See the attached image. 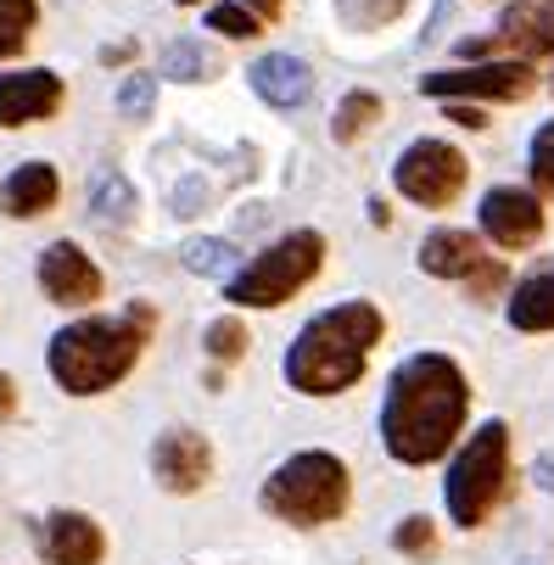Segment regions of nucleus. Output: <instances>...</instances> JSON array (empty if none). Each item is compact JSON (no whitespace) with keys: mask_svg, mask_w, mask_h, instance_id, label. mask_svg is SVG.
<instances>
[{"mask_svg":"<svg viewBox=\"0 0 554 565\" xmlns=\"http://www.w3.org/2000/svg\"><path fill=\"white\" fill-rule=\"evenodd\" d=\"M470 415V381L448 353H415L392 370L381 403V443L398 465H437Z\"/></svg>","mask_w":554,"mask_h":565,"instance_id":"obj_1","label":"nucleus"},{"mask_svg":"<svg viewBox=\"0 0 554 565\" xmlns=\"http://www.w3.org/2000/svg\"><path fill=\"white\" fill-rule=\"evenodd\" d=\"M386 337V319L375 302L353 297L337 302L326 313H313L297 331V342L286 348V381L302 397H337L348 386H359V375L370 370V353Z\"/></svg>","mask_w":554,"mask_h":565,"instance_id":"obj_2","label":"nucleus"},{"mask_svg":"<svg viewBox=\"0 0 554 565\" xmlns=\"http://www.w3.org/2000/svg\"><path fill=\"white\" fill-rule=\"evenodd\" d=\"M151 342V308H129L124 319H73L51 337V375L67 397L113 392Z\"/></svg>","mask_w":554,"mask_h":565,"instance_id":"obj_3","label":"nucleus"},{"mask_svg":"<svg viewBox=\"0 0 554 565\" xmlns=\"http://www.w3.org/2000/svg\"><path fill=\"white\" fill-rule=\"evenodd\" d=\"M348 499H353V476L326 448L291 454L258 493V504L286 526H331V521H342Z\"/></svg>","mask_w":554,"mask_h":565,"instance_id":"obj_4","label":"nucleus"},{"mask_svg":"<svg viewBox=\"0 0 554 565\" xmlns=\"http://www.w3.org/2000/svg\"><path fill=\"white\" fill-rule=\"evenodd\" d=\"M504 488H510V426L504 420H488L477 437L454 454V465L443 476V499H448L454 526L477 532L499 510Z\"/></svg>","mask_w":554,"mask_h":565,"instance_id":"obj_5","label":"nucleus"},{"mask_svg":"<svg viewBox=\"0 0 554 565\" xmlns=\"http://www.w3.org/2000/svg\"><path fill=\"white\" fill-rule=\"evenodd\" d=\"M320 269H326V235L320 230H291V235L275 241V247H264L253 264L235 269L224 280V297L235 308H280Z\"/></svg>","mask_w":554,"mask_h":565,"instance_id":"obj_6","label":"nucleus"},{"mask_svg":"<svg viewBox=\"0 0 554 565\" xmlns=\"http://www.w3.org/2000/svg\"><path fill=\"white\" fill-rule=\"evenodd\" d=\"M470 180V163H465V151L448 146V140H415L398 151V163H392V185H398L415 207H454L459 191Z\"/></svg>","mask_w":554,"mask_h":565,"instance_id":"obj_7","label":"nucleus"},{"mask_svg":"<svg viewBox=\"0 0 554 565\" xmlns=\"http://www.w3.org/2000/svg\"><path fill=\"white\" fill-rule=\"evenodd\" d=\"M420 90L437 102H526L537 90V73L521 56L504 62H470V67H437L420 78Z\"/></svg>","mask_w":554,"mask_h":565,"instance_id":"obj_8","label":"nucleus"},{"mask_svg":"<svg viewBox=\"0 0 554 565\" xmlns=\"http://www.w3.org/2000/svg\"><path fill=\"white\" fill-rule=\"evenodd\" d=\"M420 269H426L432 280H465L477 302H488V297L504 291V280H510V269H504L470 230H432V235L420 241Z\"/></svg>","mask_w":554,"mask_h":565,"instance_id":"obj_9","label":"nucleus"},{"mask_svg":"<svg viewBox=\"0 0 554 565\" xmlns=\"http://www.w3.org/2000/svg\"><path fill=\"white\" fill-rule=\"evenodd\" d=\"M151 476H157V488L163 493H202L207 488V476H213V443L191 426H174L157 437L151 448Z\"/></svg>","mask_w":554,"mask_h":565,"instance_id":"obj_10","label":"nucleus"},{"mask_svg":"<svg viewBox=\"0 0 554 565\" xmlns=\"http://www.w3.org/2000/svg\"><path fill=\"white\" fill-rule=\"evenodd\" d=\"M482 235L504 253H526L537 247L543 235V202L537 191H521V185H493L482 196Z\"/></svg>","mask_w":554,"mask_h":565,"instance_id":"obj_11","label":"nucleus"},{"mask_svg":"<svg viewBox=\"0 0 554 565\" xmlns=\"http://www.w3.org/2000/svg\"><path fill=\"white\" fill-rule=\"evenodd\" d=\"M493 45L515 51L521 62L554 56V0H510L504 18H499V34L465 45V56H482V51H493Z\"/></svg>","mask_w":554,"mask_h":565,"instance_id":"obj_12","label":"nucleus"},{"mask_svg":"<svg viewBox=\"0 0 554 565\" xmlns=\"http://www.w3.org/2000/svg\"><path fill=\"white\" fill-rule=\"evenodd\" d=\"M40 291L56 308H90L102 297V269L90 264V253H78L73 241H51L40 253Z\"/></svg>","mask_w":554,"mask_h":565,"instance_id":"obj_13","label":"nucleus"},{"mask_svg":"<svg viewBox=\"0 0 554 565\" xmlns=\"http://www.w3.org/2000/svg\"><path fill=\"white\" fill-rule=\"evenodd\" d=\"M62 73L45 67H23V73H0V129H23L40 118L62 113Z\"/></svg>","mask_w":554,"mask_h":565,"instance_id":"obj_14","label":"nucleus"},{"mask_svg":"<svg viewBox=\"0 0 554 565\" xmlns=\"http://www.w3.org/2000/svg\"><path fill=\"white\" fill-rule=\"evenodd\" d=\"M253 90L258 102L280 107V113H297L308 96H313V67L302 56H286V51H269L253 62Z\"/></svg>","mask_w":554,"mask_h":565,"instance_id":"obj_15","label":"nucleus"},{"mask_svg":"<svg viewBox=\"0 0 554 565\" xmlns=\"http://www.w3.org/2000/svg\"><path fill=\"white\" fill-rule=\"evenodd\" d=\"M107 554V537L90 515H78V510H56L45 521V559L51 565H102Z\"/></svg>","mask_w":554,"mask_h":565,"instance_id":"obj_16","label":"nucleus"},{"mask_svg":"<svg viewBox=\"0 0 554 565\" xmlns=\"http://www.w3.org/2000/svg\"><path fill=\"white\" fill-rule=\"evenodd\" d=\"M62 196V174L51 163H18L7 174V185H0V213H12V218H40L51 213Z\"/></svg>","mask_w":554,"mask_h":565,"instance_id":"obj_17","label":"nucleus"},{"mask_svg":"<svg viewBox=\"0 0 554 565\" xmlns=\"http://www.w3.org/2000/svg\"><path fill=\"white\" fill-rule=\"evenodd\" d=\"M510 326L526 331V337L554 331V258L537 264V269L515 286V297H510Z\"/></svg>","mask_w":554,"mask_h":565,"instance_id":"obj_18","label":"nucleus"},{"mask_svg":"<svg viewBox=\"0 0 554 565\" xmlns=\"http://www.w3.org/2000/svg\"><path fill=\"white\" fill-rule=\"evenodd\" d=\"M90 213H96L107 230H124V224L135 218V185H129L124 174L102 169V174L90 180Z\"/></svg>","mask_w":554,"mask_h":565,"instance_id":"obj_19","label":"nucleus"},{"mask_svg":"<svg viewBox=\"0 0 554 565\" xmlns=\"http://www.w3.org/2000/svg\"><path fill=\"white\" fill-rule=\"evenodd\" d=\"M180 264L191 275H202V280H230L235 275V247H230V241L196 235V241H185V247H180Z\"/></svg>","mask_w":554,"mask_h":565,"instance_id":"obj_20","label":"nucleus"},{"mask_svg":"<svg viewBox=\"0 0 554 565\" xmlns=\"http://www.w3.org/2000/svg\"><path fill=\"white\" fill-rule=\"evenodd\" d=\"M34 23H40V0H0V62L34 40Z\"/></svg>","mask_w":554,"mask_h":565,"instance_id":"obj_21","label":"nucleus"},{"mask_svg":"<svg viewBox=\"0 0 554 565\" xmlns=\"http://www.w3.org/2000/svg\"><path fill=\"white\" fill-rule=\"evenodd\" d=\"M375 124H381V96H375V90H353V96H342L331 135H337L342 146H353V140H359L364 129H375Z\"/></svg>","mask_w":554,"mask_h":565,"instance_id":"obj_22","label":"nucleus"},{"mask_svg":"<svg viewBox=\"0 0 554 565\" xmlns=\"http://www.w3.org/2000/svg\"><path fill=\"white\" fill-rule=\"evenodd\" d=\"M163 73H169V78H180V85H196V78H207V73H213V56H207L196 40H174V45L163 51Z\"/></svg>","mask_w":554,"mask_h":565,"instance_id":"obj_23","label":"nucleus"},{"mask_svg":"<svg viewBox=\"0 0 554 565\" xmlns=\"http://www.w3.org/2000/svg\"><path fill=\"white\" fill-rule=\"evenodd\" d=\"M526 169H532V191L554 202V118L532 135V151H526Z\"/></svg>","mask_w":554,"mask_h":565,"instance_id":"obj_24","label":"nucleus"},{"mask_svg":"<svg viewBox=\"0 0 554 565\" xmlns=\"http://www.w3.org/2000/svg\"><path fill=\"white\" fill-rule=\"evenodd\" d=\"M242 353H247V326H242V319H213V326H207V359L235 364Z\"/></svg>","mask_w":554,"mask_h":565,"instance_id":"obj_25","label":"nucleus"},{"mask_svg":"<svg viewBox=\"0 0 554 565\" xmlns=\"http://www.w3.org/2000/svg\"><path fill=\"white\" fill-rule=\"evenodd\" d=\"M207 29H213V34H224V40H253L264 23L242 7V0H224V7H213V12H207Z\"/></svg>","mask_w":554,"mask_h":565,"instance_id":"obj_26","label":"nucleus"},{"mask_svg":"<svg viewBox=\"0 0 554 565\" xmlns=\"http://www.w3.org/2000/svg\"><path fill=\"white\" fill-rule=\"evenodd\" d=\"M404 12V0H342V18L359 23V29H381Z\"/></svg>","mask_w":554,"mask_h":565,"instance_id":"obj_27","label":"nucleus"},{"mask_svg":"<svg viewBox=\"0 0 554 565\" xmlns=\"http://www.w3.org/2000/svg\"><path fill=\"white\" fill-rule=\"evenodd\" d=\"M392 548H398V554H420V559H426V554L437 548V526H432L426 515H409L398 532H392Z\"/></svg>","mask_w":554,"mask_h":565,"instance_id":"obj_28","label":"nucleus"},{"mask_svg":"<svg viewBox=\"0 0 554 565\" xmlns=\"http://www.w3.org/2000/svg\"><path fill=\"white\" fill-rule=\"evenodd\" d=\"M151 102H157L151 73H135V78H124V85H118V113H124V118H146Z\"/></svg>","mask_w":554,"mask_h":565,"instance_id":"obj_29","label":"nucleus"},{"mask_svg":"<svg viewBox=\"0 0 554 565\" xmlns=\"http://www.w3.org/2000/svg\"><path fill=\"white\" fill-rule=\"evenodd\" d=\"M448 118H454L459 129H488V118H482L477 102H448Z\"/></svg>","mask_w":554,"mask_h":565,"instance_id":"obj_30","label":"nucleus"},{"mask_svg":"<svg viewBox=\"0 0 554 565\" xmlns=\"http://www.w3.org/2000/svg\"><path fill=\"white\" fill-rule=\"evenodd\" d=\"M18 415V381L7 375V370H0V426H7Z\"/></svg>","mask_w":554,"mask_h":565,"instance_id":"obj_31","label":"nucleus"},{"mask_svg":"<svg viewBox=\"0 0 554 565\" xmlns=\"http://www.w3.org/2000/svg\"><path fill=\"white\" fill-rule=\"evenodd\" d=\"M242 7H247V12H253V18H258V23L269 29V23L280 18V7H286V0H242Z\"/></svg>","mask_w":554,"mask_h":565,"instance_id":"obj_32","label":"nucleus"},{"mask_svg":"<svg viewBox=\"0 0 554 565\" xmlns=\"http://www.w3.org/2000/svg\"><path fill=\"white\" fill-rule=\"evenodd\" d=\"M537 488H543V493H554V454H543V459H537Z\"/></svg>","mask_w":554,"mask_h":565,"instance_id":"obj_33","label":"nucleus"},{"mask_svg":"<svg viewBox=\"0 0 554 565\" xmlns=\"http://www.w3.org/2000/svg\"><path fill=\"white\" fill-rule=\"evenodd\" d=\"M515 565H543V559H515Z\"/></svg>","mask_w":554,"mask_h":565,"instance_id":"obj_34","label":"nucleus"},{"mask_svg":"<svg viewBox=\"0 0 554 565\" xmlns=\"http://www.w3.org/2000/svg\"><path fill=\"white\" fill-rule=\"evenodd\" d=\"M174 7H196V0H174Z\"/></svg>","mask_w":554,"mask_h":565,"instance_id":"obj_35","label":"nucleus"}]
</instances>
